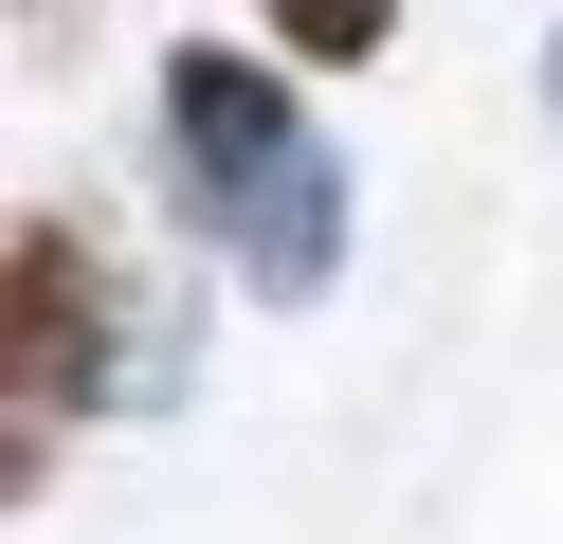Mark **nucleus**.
<instances>
[{"label": "nucleus", "mask_w": 563, "mask_h": 544, "mask_svg": "<svg viewBox=\"0 0 563 544\" xmlns=\"http://www.w3.org/2000/svg\"><path fill=\"white\" fill-rule=\"evenodd\" d=\"M164 181H183L200 254H219L236 290H273V309H309V290L345 273V164H328V127H309V91L255 73L236 36H183V55H164Z\"/></svg>", "instance_id": "nucleus-1"}, {"label": "nucleus", "mask_w": 563, "mask_h": 544, "mask_svg": "<svg viewBox=\"0 0 563 544\" xmlns=\"http://www.w3.org/2000/svg\"><path fill=\"white\" fill-rule=\"evenodd\" d=\"M128 345V273L74 236V218H19V273H0V399H19V490L74 454V418L110 399Z\"/></svg>", "instance_id": "nucleus-2"}, {"label": "nucleus", "mask_w": 563, "mask_h": 544, "mask_svg": "<svg viewBox=\"0 0 563 544\" xmlns=\"http://www.w3.org/2000/svg\"><path fill=\"white\" fill-rule=\"evenodd\" d=\"M273 36H291V55H382V36H400V0H273Z\"/></svg>", "instance_id": "nucleus-3"}, {"label": "nucleus", "mask_w": 563, "mask_h": 544, "mask_svg": "<svg viewBox=\"0 0 563 544\" xmlns=\"http://www.w3.org/2000/svg\"><path fill=\"white\" fill-rule=\"evenodd\" d=\"M545 91H563V36H545Z\"/></svg>", "instance_id": "nucleus-4"}]
</instances>
